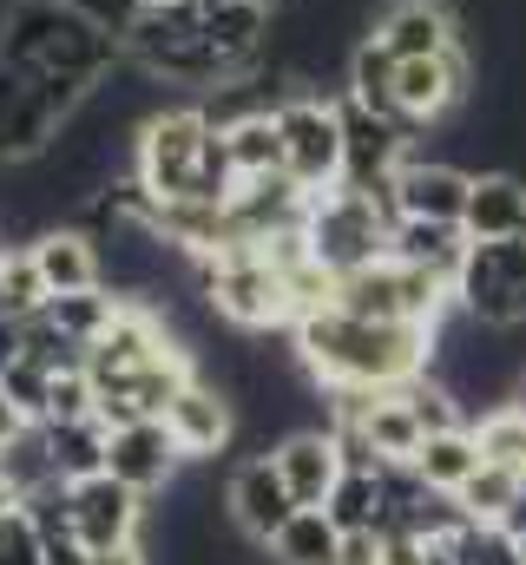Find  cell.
Listing matches in <instances>:
<instances>
[{"mask_svg": "<svg viewBox=\"0 0 526 565\" xmlns=\"http://www.w3.org/2000/svg\"><path fill=\"white\" fill-rule=\"evenodd\" d=\"M290 349L303 362V375L316 388H401L428 369L434 355V329L421 322H369L349 309H316L290 329Z\"/></svg>", "mask_w": 526, "mask_h": 565, "instance_id": "6da1fadb", "label": "cell"}, {"mask_svg": "<svg viewBox=\"0 0 526 565\" xmlns=\"http://www.w3.org/2000/svg\"><path fill=\"white\" fill-rule=\"evenodd\" d=\"M0 60L40 86L86 99L126 60V40L106 33L93 13H80L73 0H7L0 7Z\"/></svg>", "mask_w": 526, "mask_h": 565, "instance_id": "7a4b0ae2", "label": "cell"}, {"mask_svg": "<svg viewBox=\"0 0 526 565\" xmlns=\"http://www.w3.org/2000/svg\"><path fill=\"white\" fill-rule=\"evenodd\" d=\"M389 231L394 211L376 191H356V184H329V191H309V217H303V237H309V257L336 277L349 270H369L389 257Z\"/></svg>", "mask_w": 526, "mask_h": 565, "instance_id": "3957f363", "label": "cell"}, {"mask_svg": "<svg viewBox=\"0 0 526 565\" xmlns=\"http://www.w3.org/2000/svg\"><path fill=\"white\" fill-rule=\"evenodd\" d=\"M336 309L369 316V322H421V329H441V316L454 309V282H441L434 270H414L401 257H382L369 270L336 277Z\"/></svg>", "mask_w": 526, "mask_h": 565, "instance_id": "277c9868", "label": "cell"}, {"mask_svg": "<svg viewBox=\"0 0 526 565\" xmlns=\"http://www.w3.org/2000/svg\"><path fill=\"white\" fill-rule=\"evenodd\" d=\"M204 151H211V119H204V106H198V99H165V106L138 126V139H132V171L145 178L151 198H185L191 178H198V164H204Z\"/></svg>", "mask_w": 526, "mask_h": 565, "instance_id": "5b68a950", "label": "cell"}, {"mask_svg": "<svg viewBox=\"0 0 526 565\" xmlns=\"http://www.w3.org/2000/svg\"><path fill=\"white\" fill-rule=\"evenodd\" d=\"M454 309L487 322V329H520L526 322V237H467Z\"/></svg>", "mask_w": 526, "mask_h": 565, "instance_id": "8992f818", "label": "cell"}, {"mask_svg": "<svg viewBox=\"0 0 526 565\" xmlns=\"http://www.w3.org/2000/svg\"><path fill=\"white\" fill-rule=\"evenodd\" d=\"M276 126H283V171L303 191H329L343 184V106L329 93L290 86L276 99Z\"/></svg>", "mask_w": 526, "mask_h": 565, "instance_id": "52a82bcc", "label": "cell"}, {"mask_svg": "<svg viewBox=\"0 0 526 565\" xmlns=\"http://www.w3.org/2000/svg\"><path fill=\"white\" fill-rule=\"evenodd\" d=\"M73 113H80V93L40 86V79H27L20 66L0 60V164H20V158L53 151V139L66 132Z\"/></svg>", "mask_w": 526, "mask_h": 565, "instance_id": "ba28073f", "label": "cell"}, {"mask_svg": "<svg viewBox=\"0 0 526 565\" xmlns=\"http://www.w3.org/2000/svg\"><path fill=\"white\" fill-rule=\"evenodd\" d=\"M336 106H343V184L376 191V198L389 204V178L401 171V158L414 151V132H401L394 119L369 113V106L349 99V93H336Z\"/></svg>", "mask_w": 526, "mask_h": 565, "instance_id": "9c48e42d", "label": "cell"}, {"mask_svg": "<svg viewBox=\"0 0 526 565\" xmlns=\"http://www.w3.org/2000/svg\"><path fill=\"white\" fill-rule=\"evenodd\" d=\"M467 93H474V60H467V46L434 53V60H394V106H401V126H408V132L441 126Z\"/></svg>", "mask_w": 526, "mask_h": 565, "instance_id": "30bf717a", "label": "cell"}, {"mask_svg": "<svg viewBox=\"0 0 526 565\" xmlns=\"http://www.w3.org/2000/svg\"><path fill=\"white\" fill-rule=\"evenodd\" d=\"M290 513H296V493L283 487V473H276L270 454H251V460L231 467V480H224V520H231L251 546H270Z\"/></svg>", "mask_w": 526, "mask_h": 565, "instance_id": "8fae6325", "label": "cell"}, {"mask_svg": "<svg viewBox=\"0 0 526 565\" xmlns=\"http://www.w3.org/2000/svg\"><path fill=\"white\" fill-rule=\"evenodd\" d=\"M66 500H73V533L93 553L99 546H126V540H138V526H145V493L126 487L119 473H86V480L66 487Z\"/></svg>", "mask_w": 526, "mask_h": 565, "instance_id": "7c38bea8", "label": "cell"}, {"mask_svg": "<svg viewBox=\"0 0 526 565\" xmlns=\"http://www.w3.org/2000/svg\"><path fill=\"white\" fill-rule=\"evenodd\" d=\"M467 184H474V171H461L454 158L408 151L401 171L389 178V211L394 217H448V224H461V211H467Z\"/></svg>", "mask_w": 526, "mask_h": 565, "instance_id": "4fadbf2b", "label": "cell"}, {"mask_svg": "<svg viewBox=\"0 0 526 565\" xmlns=\"http://www.w3.org/2000/svg\"><path fill=\"white\" fill-rule=\"evenodd\" d=\"M178 467H185V454H178L165 415L113 427V440H106V473H119V480L138 487L145 500H151V493H171V487H178Z\"/></svg>", "mask_w": 526, "mask_h": 565, "instance_id": "5bb4252c", "label": "cell"}, {"mask_svg": "<svg viewBox=\"0 0 526 565\" xmlns=\"http://www.w3.org/2000/svg\"><path fill=\"white\" fill-rule=\"evenodd\" d=\"M165 427H171V440H178L185 460H211V454H224L231 434H238V402H231V388L191 375V382L178 388V402L165 408Z\"/></svg>", "mask_w": 526, "mask_h": 565, "instance_id": "9a60e30c", "label": "cell"}, {"mask_svg": "<svg viewBox=\"0 0 526 565\" xmlns=\"http://www.w3.org/2000/svg\"><path fill=\"white\" fill-rule=\"evenodd\" d=\"M369 40H382L394 60H434L461 46V20L448 0H389L369 20Z\"/></svg>", "mask_w": 526, "mask_h": 565, "instance_id": "2e32d148", "label": "cell"}, {"mask_svg": "<svg viewBox=\"0 0 526 565\" xmlns=\"http://www.w3.org/2000/svg\"><path fill=\"white\" fill-rule=\"evenodd\" d=\"M270 460H276L283 487L296 493V507H329V493H336V480H343V447H336L329 427H290V434L270 447Z\"/></svg>", "mask_w": 526, "mask_h": 565, "instance_id": "e0dca14e", "label": "cell"}, {"mask_svg": "<svg viewBox=\"0 0 526 565\" xmlns=\"http://www.w3.org/2000/svg\"><path fill=\"white\" fill-rule=\"evenodd\" d=\"M33 264H40V277H46V296H73V289H99L106 282V250H99V237L86 231V224H46L33 244Z\"/></svg>", "mask_w": 526, "mask_h": 565, "instance_id": "ac0fdd59", "label": "cell"}, {"mask_svg": "<svg viewBox=\"0 0 526 565\" xmlns=\"http://www.w3.org/2000/svg\"><path fill=\"white\" fill-rule=\"evenodd\" d=\"M461 231L467 237H526V178L520 171H474Z\"/></svg>", "mask_w": 526, "mask_h": 565, "instance_id": "d6986e66", "label": "cell"}, {"mask_svg": "<svg viewBox=\"0 0 526 565\" xmlns=\"http://www.w3.org/2000/svg\"><path fill=\"white\" fill-rule=\"evenodd\" d=\"M389 257L414 264V270H434L441 282H454L461 277V257H467V231L448 224V217H394Z\"/></svg>", "mask_w": 526, "mask_h": 565, "instance_id": "ffe728a7", "label": "cell"}, {"mask_svg": "<svg viewBox=\"0 0 526 565\" xmlns=\"http://www.w3.org/2000/svg\"><path fill=\"white\" fill-rule=\"evenodd\" d=\"M276 565H336L343 559V526L329 520V507H296L283 520V533L270 540Z\"/></svg>", "mask_w": 526, "mask_h": 565, "instance_id": "44dd1931", "label": "cell"}, {"mask_svg": "<svg viewBox=\"0 0 526 565\" xmlns=\"http://www.w3.org/2000/svg\"><path fill=\"white\" fill-rule=\"evenodd\" d=\"M46 427V460H53V473L73 487V480H86V473H106V440H113V427L99 422V415H86V422H40Z\"/></svg>", "mask_w": 526, "mask_h": 565, "instance_id": "7402d4cb", "label": "cell"}, {"mask_svg": "<svg viewBox=\"0 0 526 565\" xmlns=\"http://www.w3.org/2000/svg\"><path fill=\"white\" fill-rule=\"evenodd\" d=\"M414 473L434 487V493H461L474 473H481V440H474V422L448 427V434H428L421 454H414Z\"/></svg>", "mask_w": 526, "mask_h": 565, "instance_id": "603a6c76", "label": "cell"}, {"mask_svg": "<svg viewBox=\"0 0 526 565\" xmlns=\"http://www.w3.org/2000/svg\"><path fill=\"white\" fill-rule=\"evenodd\" d=\"M349 427V422H336ZM362 434H369V447H376V460L389 467V460H414L421 454V422H414V408L401 402V388H382L376 402H369V415H362Z\"/></svg>", "mask_w": 526, "mask_h": 565, "instance_id": "cb8c5ba5", "label": "cell"}, {"mask_svg": "<svg viewBox=\"0 0 526 565\" xmlns=\"http://www.w3.org/2000/svg\"><path fill=\"white\" fill-rule=\"evenodd\" d=\"M329 520L343 526V533H382V520H389V487H382V467H343V480H336V493H329Z\"/></svg>", "mask_w": 526, "mask_h": 565, "instance_id": "d4e9b609", "label": "cell"}, {"mask_svg": "<svg viewBox=\"0 0 526 565\" xmlns=\"http://www.w3.org/2000/svg\"><path fill=\"white\" fill-rule=\"evenodd\" d=\"M224 145H231V164H238V178L283 171V126H276V106H263V113H251V119L224 126Z\"/></svg>", "mask_w": 526, "mask_h": 565, "instance_id": "484cf974", "label": "cell"}, {"mask_svg": "<svg viewBox=\"0 0 526 565\" xmlns=\"http://www.w3.org/2000/svg\"><path fill=\"white\" fill-rule=\"evenodd\" d=\"M474 440H481V460L526 473V402H494V408H481Z\"/></svg>", "mask_w": 526, "mask_h": 565, "instance_id": "4316f807", "label": "cell"}, {"mask_svg": "<svg viewBox=\"0 0 526 565\" xmlns=\"http://www.w3.org/2000/svg\"><path fill=\"white\" fill-rule=\"evenodd\" d=\"M46 316H53V322H60V329H66V335L86 349V342H93V335H106V322L119 316V289H106V282H99V289L46 296Z\"/></svg>", "mask_w": 526, "mask_h": 565, "instance_id": "83f0119b", "label": "cell"}, {"mask_svg": "<svg viewBox=\"0 0 526 565\" xmlns=\"http://www.w3.org/2000/svg\"><path fill=\"white\" fill-rule=\"evenodd\" d=\"M520 487H526V473L481 460V473H474V480H467L454 500H461V513H467V520H487V526H501V520H507V507L520 500Z\"/></svg>", "mask_w": 526, "mask_h": 565, "instance_id": "f1b7e54d", "label": "cell"}, {"mask_svg": "<svg viewBox=\"0 0 526 565\" xmlns=\"http://www.w3.org/2000/svg\"><path fill=\"white\" fill-rule=\"evenodd\" d=\"M40 309H46V277H40L33 250H27V244H20V250H0V316L27 322V316H40Z\"/></svg>", "mask_w": 526, "mask_h": 565, "instance_id": "f546056e", "label": "cell"}, {"mask_svg": "<svg viewBox=\"0 0 526 565\" xmlns=\"http://www.w3.org/2000/svg\"><path fill=\"white\" fill-rule=\"evenodd\" d=\"M448 553L461 565H520V540L507 526H487V520H467L461 533H448Z\"/></svg>", "mask_w": 526, "mask_h": 565, "instance_id": "4dcf8cb0", "label": "cell"}, {"mask_svg": "<svg viewBox=\"0 0 526 565\" xmlns=\"http://www.w3.org/2000/svg\"><path fill=\"white\" fill-rule=\"evenodd\" d=\"M93 402H99V382H93V369H86V362L53 369V388H46V422H86V415H93Z\"/></svg>", "mask_w": 526, "mask_h": 565, "instance_id": "1f68e13d", "label": "cell"}, {"mask_svg": "<svg viewBox=\"0 0 526 565\" xmlns=\"http://www.w3.org/2000/svg\"><path fill=\"white\" fill-rule=\"evenodd\" d=\"M0 382H7V395H13V402L27 408V422H46V388H53V369H46V362L20 355V362H13V369L0 375Z\"/></svg>", "mask_w": 526, "mask_h": 565, "instance_id": "d6a6232c", "label": "cell"}, {"mask_svg": "<svg viewBox=\"0 0 526 565\" xmlns=\"http://www.w3.org/2000/svg\"><path fill=\"white\" fill-rule=\"evenodd\" d=\"M0 565H46V546H40V526L27 520V507L0 513Z\"/></svg>", "mask_w": 526, "mask_h": 565, "instance_id": "836d02e7", "label": "cell"}, {"mask_svg": "<svg viewBox=\"0 0 526 565\" xmlns=\"http://www.w3.org/2000/svg\"><path fill=\"white\" fill-rule=\"evenodd\" d=\"M73 7H80V13H93V20H99L106 33H119V40H126L132 20H138V0H73Z\"/></svg>", "mask_w": 526, "mask_h": 565, "instance_id": "e575fe53", "label": "cell"}, {"mask_svg": "<svg viewBox=\"0 0 526 565\" xmlns=\"http://www.w3.org/2000/svg\"><path fill=\"white\" fill-rule=\"evenodd\" d=\"M336 565H382V533H343V559Z\"/></svg>", "mask_w": 526, "mask_h": 565, "instance_id": "d590c367", "label": "cell"}, {"mask_svg": "<svg viewBox=\"0 0 526 565\" xmlns=\"http://www.w3.org/2000/svg\"><path fill=\"white\" fill-rule=\"evenodd\" d=\"M27 427H33V422H27V408H20V402L7 395V382H0V454H7V447L27 434Z\"/></svg>", "mask_w": 526, "mask_h": 565, "instance_id": "8d00e7d4", "label": "cell"}, {"mask_svg": "<svg viewBox=\"0 0 526 565\" xmlns=\"http://www.w3.org/2000/svg\"><path fill=\"white\" fill-rule=\"evenodd\" d=\"M27 355V322H13V316H0V375L13 369Z\"/></svg>", "mask_w": 526, "mask_h": 565, "instance_id": "74e56055", "label": "cell"}, {"mask_svg": "<svg viewBox=\"0 0 526 565\" xmlns=\"http://www.w3.org/2000/svg\"><path fill=\"white\" fill-rule=\"evenodd\" d=\"M93 565H151V559H145V546H138V540H126V546H99Z\"/></svg>", "mask_w": 526, "mask_h": 565, "instance_id": "f35d334b", "label": "cell"}, {"mask_svg": "<svg viewBox=\"0 0 526 565\" xmlns=\"http://www.w3.org/2000/svg\"><path fill=\"white\" fill-rule=\"evenodd\" d=\"M501 526H507V533H514V540H526V487H520V500H514V507H507V520H501Z\"/></svg>", "mask_w": 526, "mask_h": 565, "instance_id": "ab89813d", "label": "cell"}, {"mask_svg": "<svg viewBox=\"0 0 526 565\" xmlns=\"http://www.w3.org/2000/svg\"><path fill=\"white\" fill-rule=\"evenodd\" d=\"M20 500H27V493H20V487H13V473H7V467H0V513H13V507H20Z\"/></svg>", "mask_w": 526, "mask_h": 565, "instance_id": "60d3db41", "label": "cell"}, {"mask_svg": "<svg viewBox=\"0 0 526 565\" xmlns=\"http://www.w3.org/2000/svg\"><path fill=\"white\" fill-rule=\"evenodd\" d=\"M428 565H461V559L448 553V540H434V546H428Z\"/></svg>", "mask_w": 526, "mask_h": 565, "instance_id": "b9f144b4", "label": "cell"}, {"mask_svg": "<svg viewBox=\"0 0 526 565\" xmlns=\"http://www.w3.org/2000/svg\"><path fill=\"white\" fill-rule=\"evenodd\" d=\"M138 7H171V0H138Z\"/></svg>", "mask_w": 526, "mask_h": 565, "instance_id": "7bdbcfd3", "label": "cell"}, {"mask_svg": "<svg viewBox=\"0 0 526 565\" xmlns=\"http://www.w3.org/2000/svg\"><path fill=\"white\" fill-rule=\"evenodd\" d=\"M520 565H526V540H520Z\"/></svg>", "mask_w": 526, "mask_h": 565, "instance_id": "ee69618b", "label": "cell"}, {"mask_svg": "<svg viewBox=\"0 0 526 565\" xmlns=\"http://www.w3.org/2000/svg\"><path fill=\"white\" fill-rule=\"evenodd\" d=\"M0 250H7V244H0Z\"/></svg>", "mask_w": 526, "mask_h": 565, "instance_id": "f6af8a7d", "label": "cell"}]
</instances>
